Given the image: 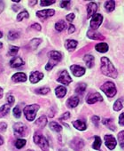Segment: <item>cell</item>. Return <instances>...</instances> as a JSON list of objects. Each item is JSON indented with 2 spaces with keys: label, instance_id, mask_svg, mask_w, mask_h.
Masks as SVG:
<instances>
[{
  "label": "cell",
  "instance_id": "6da1fadb",
  "mask_svg": "<svg viewBox=\"0 0 124 151\" xmlns=\"http://www.w3.org/2000/svg\"><path fill=\"white\" fill-rule=\"evenodd\" d=\"M101 71L102 73L108 78H116L118 76V72L110 60L106 57L101 58Z\"/></svg>",
  "mask_w": 124,
  "mask_h": 151
},
{
  "label": "cell",
  "instance_id": "7a4b0ae2",
  "mask_svg": "<svg viewBox=\"0 0 124 151\" xmlns=\"http://www.w3.org/2000/svg\"><path fill=\"white\" fill-rule=\"evenodd\" d=\"M48 57H49V61L47 63V65L45 66V69L46 70H51L52 69V68L57 65L61 60H62V55L60 52H57V51H51L48 53Z\"/></svg>",
  "mask_w": 124,
  "mask_h": 151
},
{
  "label": "cell",
  "instance_id": "3957f363",
  "mask_svg": "<svg viewBox=\"0 0 124 151\" xmlns=\"http://www.w3.org/2000/svg\"><path fill=\"white\" fill-rule=\"evenodd\" d=\"M34 142L39 146V147L43 151H49V143L46 138L39 132H36L34 134Z\"/></svg>",
  "mask_w": 124,
  "mask_h": 151
},
{
  "label": "cell",
  "instance_id": "277c9868",
  "mask_svg": "<svg viewBox=\"0 0 124 151\" xmlns=\"http://www.w3.org/2000/svg\"><path fill=\"white\" fill-rule=\"evenodd\" d=\"M39 109H40V107L37 104H33V105L26 106L24 108V115H25L26 118L29 122L35 120V117H36V113H37Z\"/></svg>",
  "mask_w": 124,
  "mask_h": 151
},
{
  "label": "cell",
  "instance_id": "5b68a950",
  "mask_svg": "<svg viewBox=\"0 0 124 151\" xmlns=\"http://www.w3.org/2000/svg\"><path fill=\"white\" fill-rule=\"evenodd\" d=\"M100 89L109 98H113L116 94V93H117L115 85L113 82H105L103 86H101Z\"/></svg>",
  "mask_w": 124,
  "mask_h": 151
},
{
  "label": "cell",
  "instance_id": "8992f818",
  "mask_svg": "<svg viewBox=\"0 0 124 151\" xmlns=\"http://www.w3.org/2000/svg\"><path fill=\"white\" fill-rule=\"evenodd\" d=\"M27 131H28V128L23 123H16L14 125V135L18 138H21V137L25 136L27 133Z\"/></svg>",
  "mask_w": 124,
  "mask_h": 151
},
{
  "label": "cell",
  "instance_id": "52a82bcc",
  "mask_svg": "<svg viewBox=\"0 0 124 151\" xmlns=\"http://www.w3.org/2000/svg\"><path fill=\"white\" fill-rule=\"evenodd\" d=\"M57 81L58 83H61L63 85L68 86L73 81V79L70 78V76H69V74H68V72L67 70H62L60 72L59 76H58V78L57 79Z\"/></svg>",
  "mask_w": 124,
  "mask_h": 151
},
{
  "label": "cell",
  "instance_id": "ba28073f",
  "mask_svg": "<svg viewBox=\"0 0 124 151\" xmlns=\"http://www.w3.org/2000/svg\"><path fill=\"white\" fill-rule=\"evenodd\" d=\"M103 22V16L100 14H95L91 21V28L92 30H96L99 28Z\"/></svg>",
  "mask_w": 124,
  "mask_h": 151
},
{
  "label": "cell",
  "instance_id": "9c48e42d",
  "mask_svg": "<svg viewBox=\"0 0 124 151\" xmlns=\"http://www.w3.org/2000/svg\"><path fill=\"white\" fill-rule=\"evenodd\" d=\"M55 14V11L53 9H46V10H42V11H38L36 13V16L38 18H40L41 20L44 21L46 19H48L49 17L53 16Z\"/></svg>",
  "mask_w": 124,
  "mask_h": 151
},
{
  "label": "cell",
  "instance_id": "30bf717a",
  "mask_svg": "<svg viewBox=\"0 0 124 151\" xmlns=\"http://www.w3.org/2000/svg\"><path fill=\"white\" fill-rule=\"evenodd\" d=\"M103 101V97L98 93H91L87 96L86 99V101L89 104H94L98 101Z\"/></svg>",
  "mask_w": 124,
  "mask_h": 151
},
{
  "label": "cell",
  "instance_id": "8fae6325",
  "mask_svg": "<svg viewBox=\"0 0 124 151\" xmlns=\"http://www.w3.org/2000/svg\"><path fill=\"white\" fill-rule=\"evenodd\" d=\"M105 146L109 149L113 150V148H115L116 144H117V141H116L115 138L113 135L106 134V135H105Z\"/></svg>",
  "mask_w": 124,
  "mask_h": 151
},
{
  "label": "cell",
  "instance_id": "7c38bea8",
  "mask_svg": "<svg viewBox=\"0 0 124 151\" xmlns=\"http://www.w3.org/2000/svg\"><path fill=\"white\" fill-rule=\"evenodd\" d=\"M70 146H71V147H72L73 149L78 151V150L82 149V148L84 147V141H83L82 139H80V138H75V139L71 141Z\"/></svg>",
  "mask_w": 124,
  "mask_h": 151
},
{
  "label": "cell",
  "instance_id": "4fadbf2b",
  "mask_svg": "<svg viewBox=\"0 0 124 151\" xmlns=\"http://www.w3.org/2000/svg\"><path fill=\"white\" fill-rule=\"evenodd\" d=\"M70 69L75 77H82L85 74V68L78 65H72L70 67Z\"/></svg>",
  "mask_w": 124,
  "mask_h": 151
},
{
  "label": "cell",
  "instance_id": "5bb4252c",
  "mask_svg": "<svg viewBox=\"0 0 124 151\" xmlns=\"http://www.w3.org/2000/svg\"><path fill=\"white\" fill-rule=\"evenodd\" d=\"M43 74L42 72L39 71H33L30 74V77H29V80L32 84H36L38 83L41 79H43Z\"/></svg>",
  "mask_w": 124,
  "mask_h": 151
},
{
  "label": "cell",
  "instance_id": "9a60e30c",
  "mask_svg": "<svg viewBox=\"0 0 124 151\" xmlns=\"http://www.w3.org/2000/svg\"><path fill=\"white\" fill-rule=\"evenodd\" d=\"M23 65H24V61H23V60L21 57H17L16 56L14 59H12L11 61H10V66L12 68H21Z\"/></svg>",
  "mask_w": 124,
  "mask_h": 151
},
{
  "label": "cell",
  "instance_id": "2e32d148",
  "mask_svg": "<svg viewBox=\"0 0 124 151\" xmlns=\"http://www.w3.org/2000/svg\"><path fill=\"white\" fill-rule=\"evenodd\" d=\"M98 10V6L96 3L94 2H91L89 3V5L87 6V13H88V18H91V16H93L96 12Z\"/></svg>",
  "mask_w": 124,
  "mask_h": 151
},
{
  "label": "cell",
  "instance_id": "e0dca14e",
  "mask_svg": "<svg viewBox=\"0 0 124 151\" xmlns=\"http://www.w3.org/2000/svg\"><path fill=\"white\" fill-rule=\"evenodd\" d=\"M87 36H88L89 38L93 39V40H104L105 39L104 36H102L100 33H98V32H96L95 30H92V29H90L87 32Z\"/></svg>",
  "mask_w": 124,
  "mask_h": 151
},
{
  "label": "cell",
  "instance_id": "ac0fdd59",
  "mask_svg": "<svg viewBox=\"0 0 124 151\" xmlns=\"http://www.w3.org/2000/svg\"><path fill=\"white\" fill-rule=\"evenodd\" d=\"M13 81L16 82V83L25 82V81H27V76H26V74H24L22 72L16 73L13 76Z\"/></svg>",
  "mask_w": 124,
  "mask_h": 151
},
{
  "label": "cell",
  "instance_id": "d6986e66",
  "mask_svg": "<svg viewBox=\"0 0 124 151\" xmlns=\"http://www.w3.org/2000/svg\"><path fill=\"white\" fill-rule=\"evenodd\" d=\"M78 104H79V98L77 96L70 97L67 101V106L68 108H76Z\"/></svg>",
  "mask_w": 124,
  "mask_h": 151
},
{
  "label": "cell",
  "instance_id": "ffe728a7",
  "mask_svg": "<svg viewBox=\"0 0 124 151\" xmlns=\"http://www.w3.org/2000/svg\"><path fill=\"white\" fill-rule=\"evenodd\" d=\"M73 125L75 126V128H76L79 131H84L87 128L86 123L83 120H76L73 122Z\"/></svg>",
  "mask_w": 124,
  "mask_h": 151
},
{
  "label": "cell",
  "instance_id": "44dd1931",
  "mask_svg": "<svg viewBox=\"0 0 124 151\" xmlns=\"http://www.w3.org/2000/svg\"><path fill=\"white\" fill-rule=\"evenodd\" d=\"M55 93L58 98H63L67 94V89L64 86H59L55 89Z\"/></svg>",
  "mask_w": 124,
  "mask_h": 151
},
{
  "label": "cell",
  "instance_id": "7402d4cb",
  "mask_svg": "<svg viewBox=\"0 0 124 151\" xmlns=\"http://www.w3.org/2000/svg\"><path fill=\"white\" fill-rule=\"evenodd\" d=\"M77 44H78L77 41L73 40V39H68V40L66 41L65 46H66V48H67L68 51H73V50H75V49L76 48Z\"/></svg>",
  "mask_w": 124,
  "mask_h": 151
},
{
  "label": "cell",
  "instance_id": "603a6c76",
  "mask_svg": "<svg viewBox=\"0 0 124 151\" xmlns=\"http://www.w3.org/2000/svg\"><path fill=\"white\" fill-rule=\"evenodd\" d=\"M83 60L86 64V66L89 68H91L94 66V57L91 54H87L83 57Z\"/></svg>",
  "mask_w": 124,
  "mask_h": 151
},
{
  "label": "cell",
  "instance_id": "cb8c5ba5",
  "mask_svg": "<svg viewBox=\"0 0 124 151\" xmlns=\"http://www.w3.org/2000/svg\"><path fill=\"white\" fill-rule=\"evenodd\" d=\"M108 45L105 44V43H98V45H96L95 46V49L99 52H106L108 51Z\"/></svg>",
  "mask_w": 124,
  "mask_h": 151
},
{
  "label": "cell",
  "instance_id": "d4e9b609",
  "mask_svg": "<svg viewBox=\"0 0 124 151\" xmlns=\"http://www.w3.org/2000/svg\"><path fill=\"white\" fill-rule=\"evenodd\" d=\"M102 123L105 125V126H107L109 129H111L112 131H115L116 130V127H115V125L113 124V120L112 119V118H105V119H103L102 120Z\"/></svg>",
  "mask_w": 124,
  "mask_h": 151
},
{
  "label": "cell",
  "instance_id": "484cf974",
  "mask_svg": "<svg viewBox=\"0 0 124 151\" xmlns=\"http://www.w3.org/2000/svg\"><path fill=\"white\" fill-rule=\"evenodd\" d=\"M115 8V2L113 1V0H109V1H105V9L106 10V12L111 13L114 10Z\"/></svg>",
  "mask_w": 124,
  "mask_h": 151
},
{
  "label": "cell",
  "instance_id": "4316f807",
  "mask_svg": "<svg viewBox=\"0 0 124 151\" xmlns=\"http://www.w3.org/2000/svg\"><path fill=\"white\" fill-rule=\"evenodd\" d=\"M35 124L37 125V126H39L40 128H43V127L47 124V118H46V116H40V117L35 122Z\"/></svg>",
  "mask_w": 124,
  "mask_h": 151
},
{
  "label": "cell",
  "instance_id": "83f0119b",
  "mask_svg": "<svg viewBox=\"0 0 124 151\" xmlns=\"http://www.w3.org/2000/svg\"><path fill=\"white\" fill-rule=\"evenodd\" d=\"M41 43H42V40H41L40 38H34V39H32V40L29 42V48H30L31 50H35V49H36V48L38 47V45H39Z\"/></svg>",
  "mask_w": 124,
  "mask_h": 151
},
{
  "label": "cell",
  "instance_id": "f1b7e54d",
  "mask_svg": "<svg viewBox=\"0 0 124 151\" xmlns=\"http://www.w3.org/2000/svg\"><path fill=\"white\" fill-rule=\"evenodd\" d=\"M67 27V24L64 21H58L56 24H55V29L57 31H63Z\"/></svg>",
  "mask_w": 124,
  "mask_h": 151
},
{
  "label": "cell",
  "instance_id": "f546056e",
  "mask_svg": "<svg viewBox=\"0 0 124 151\" xmlns=\"http://www.w3.org/2000/svg\"><path fill=\"white\" fill-rule=\"evenodd\" d=\"M10 110V105H3L2 107H0V117L5 116Z\"/></svg>",
  "mask_w": 124,
  "mask_h": 151
},
{
  "label": "cell",
  "instance_id": "4dcf8cb0",
  "mask_svg": "<svg viewBox=\"0 0 124 151\" xmlns=\"http://www.w3.org/2000/svg\"><path fill=\"white\" fill-rule=\"evenodd\" d=\"M50 128H51L52 131L57 132H60V131L62 130L61 125L58 124L56 123V122H51V123H50Z\"/></svg>",
  "mask_w": 124,
  "mask_h": 151
},
{
  "label": "cell",
  "instance_id": "1f68e13d",
  "mask_svg": "<svg viewBox=\"0 0 124 151\" xmlns=\"http://www.w3.org/2000/svg\"><path fill=\"white\" fill-rule=\"evenodd\" d=\"M86 87H87V86L85 84H83V83L82 84H79L76 86V93H78V94H83L85 92Z\"/></svg>",
  "mask_w": 124,
  "mask_h": 151
},
{
  "label": "cell",
  "instance_id": "d6a6232c",
  "mask_svg": "<svg viewBox=\"0 0 124 151\" xmlns=\"http://www.w3.org/2000/svg\"><path fill=\"white\" fill-rule=\"evenodd\" d=\"M123 107V102H122V99H118L113 105V109L115 111H120Z\"/></svg>",
  "mask_w": 124,
  "mask_h": 151
},
{
  "label": "cell",
  "instance_id": "836d02e7",
  "mask_svg": "<svg viewBox=\"0 0 124 151\" xmlns=\"http://www.w3.org/2000/svg\"><path fill=\"white\" fill-rule=\"evenodd\" d=\"M101 144H102V141H101V139H100V137H98V136H95V141H94V143L92 144V147L94 148V149H99L100 148V147H101Z\"/></svg>",
  "mask_w": 124,
  "mask_h": 151
},
{
  "label": "cell",
  "instance_id": "e575fe53",
  "mask_svg": "<svg viewBox=\"0 0 124 151\" xmlns=\"http://www.w3.org/2000/svg\"><path fill=\"white\" fill-rule=\"evenodd\" d=\"M20 37V33L16 30H11L8 33V38L11 40H15Z\"/></svg>",
  "mask_w": 124,
  "mask_h": 151
},
{
  "label": "cell",
  "instance_id": "d590c367",
  "mask_svg": "<svg viewBox=\"0 0 124 151\" xmlns=\"http://www.w3.org/2000/svg\"><path fill=\"white\" fill-rule=\"evenodd\" d=\"M29 17V13H28L27 11H23V12H21V13H20V14H18V16H17V21H18V22H21V21H22L23 19H28Z\"/></svg>",
  "mask_w": 124,
  "mask_h": 151
},
{
  "label": "cell",
  "instance_id": "8d00e7d4",
  "mask_svg": "<svg viewBox=\"0 0 124 151\" xmlns=\"http://www.w3.org/2000/svg\"><path fill=\"white\" fill-rule=\"evenodd\" d=\"M19 47H17V46H10V48H9V52H8V55H10V56H14V55H16L17 54V52H19Z\"/></svg>",
  "mask_w": 124,
  "mask_h": 151
},
{
  "label": "cell",
  "instance_id": "74e56055",
  "mask_svg": "<svg viewBox=\"0 0 124 151\" xmlns=\"http://www.w3.org/2000/svg\"><path fill=\"white\" fill-rule=\"evenodd\" d=\"M35 92H36L37 94H42V95H44V94H47V93L50 92V88H49V87H43V88L36 89Z\"/></svg>",
  "mask_w": 124,
  "mask_h": 151
},
{
  "label": "cell",
  "instance_id": "f35d334b",
  "mask_svg": "<svg viewBox=\"0 0 124 151\" xmlns=\"http://www.w3.org/2000/svg\"><path fill=\"white\" fill-rule=\"evenodd\" d=\"M25 145H26V139H19L15 142V147L19 149L22 148Z\"/></svg>",
  "mask_w": 124,
  "mask_h": 151
},
{
  "label": "cell",
  "instance_id": "ab89813d",
  "mask_svg": "<svg viewBox=\"0 0 124 151\" xmlns=\"http://www.w3.org/2000/svg\"><path fill=\"white\" fill-rule=\"evenodd\" d=\"M118 140H119L120 147H124V131H121V132H119V134H118Z\"/></svg>",
  "mask_w": 124,
  "mask_h": 151
},
{
  "label": "cell",
  "instance_id": "60d3db41",
  "mask_svg": "<svg viewBox=\"0 0 124 151\" xmlns=\"http://www.w3.org/2000/svg\"><path fill=\"white\" fill-rule=\"evenodd\" d=\"M14 116L16 117V118H20L21 117V109H20V107L19 106H16L14 109Z\"/></svg>",
  "mask_w": 124,
  "mask_h": 151
},
{
  "label": "cell",
  "instance_id": "b9f144b4",
  "mask_svg": "<svg viewBox=\"0 0 124 151\" xmlns=\"http://www.w3.org/2000/svg\"><path fill=\"white\" fill-rule=\"evenodd\" d=\"M54 3H55V1H46V0H42V1L40 2L42 6H51Z\"/></svg>",
  "mask_w": 124,
  "mask_h": 151
},
{
  "label": "cell",
  "instance_id": "7bdbcfd3",
  "mask_svg": "<svg viewBox=\"0 0 124 151\" xmlns=\"http://www.w3.org/2000/svg\"><path fill=\"white\" fill-rule=\"evenodd\" d=\"M69 117H70V113H69V112H66V113H64L63 115H62V116L59 117V120H61V121H63V120H68Z\"/></svg>",
  "mask_w": 124,
  "mask_h": 151
},
{
  "label": "cell",
  "instance_id": "ee69618b",
  "mask_svg": "<svg viewBox=\"0 0 124 151\" xmlns=\"http://www.w3.org/2000/svg\"><path fill=\"white\" fill-rule=\"evenodd\" d=\"M70 4H71L70 1H62L60 3V6L62 8H68V6H70Z\"/></svg>",
  "mask_w": 124,
  "mask_h": 151
},
{
  "label": "cell",
  "instance_id": "f6af8a7d",
  "mask_svg": "<svg viewBox=\"0 0 124 151\" xmlns=\"http://www.w3.org/2000/svg\"><path fill=\"white\" fill-rule=\"evenodd\" d=\"M66 19H67V21H68L69 22H72L74 21V19H75V14H69L68 15H67Z\"/></svg>",
  "mask_w": 124,
  "mask_h": 151
},
{
  "label": "cell",
  "instance_id": "bcb514c9",
  "mask_svg": "<svg viewBox=\"0 0 124 151\" xmlns=\"http://www.w3.org/2000/svg\"><path fill=\"white\" fill-rule=\"evenodd\" d=\"M92 122H93V124H94L96 126H98V123H99V117H98V116H94L92 117Z\"/></svg>",
  "mask_w": 124,
  "mask_h": 151
},
{
  "label": "cell",
  "instance_id": "7dc6e473",
  "mask_svg": "<svg viewBox=\"0 0 124 151\" xmlns=\"http://www.w3.org/2000/svg\"><path fill=\"white\" fill-rule=\"evenodd\" d=\"M119 124L120 125H123L124 126V113L120 114V116H119Z\"/></svg>",
  "mask_w": 124,
  "mask_h": 151
},
{
  "label": "cell",
  "instance_id": "c3c4849f",
  "mask_svg": "<svg viewBox=\"0 0 124 151\" xmlns=\"http://www.w3.org/2000/svg\"><path fill=\"white\" fill-rule=\"evenodd\" d=\"M7 128V124L6 123H0V132H5Z\"/></svg>",
  "mask_w": 124,
  "mask_h": 151
},
{
  "label": "cell",
  "instance_id": "681fc988",
  "mask_svg": "<svg viewBox=\"0 0 124 151\" xmlns=\"http://www.w3.org/2000/svg\"><path fill=\"white\" fill-rule=\"evenodd\" d=\"M7 101H8V105H13L14 103V96H8L7 97Z\"/></svg>",
  "mask_w": 124,
  "mask_h": 151
},
{
  "label": "cell",
  "instance_id": "f907efd6",
  "mask_svg": "<svg viewBox=\"0 0 124 151\" xmlns=\"http://www.w3.org/2000/svg\"><path fill=\"white\" fill-rule=\"evenodd\" d=\"M30 28H32V29H36V30H38V31H40L41 29H42V28H41V26L39 25V24H37V23H35V24H33Z\"/></svg>",
  "mask_w": 124,
  "mask_h": 151
},
{
  "label": "cell",
  "instance_id": "816d5d0a",
  "mask_svg": "<svg viewBox=\"0 0 124 151\" xmlns=\"http://www.w3.org/2000/svg\"><path fill=\"white\" fill-rule=\"evenodd\" d=\"M76 31V28H75V26L74 25H70L69 26V28H68V33L69 34H72V33H74Z\"/></svg>",
  "mask_w": 124,
  "mask_h": 151
},
{
  "label": "cell",
  "instance_id": "f5cc1de1",
  "mask_svg": "<svg viewBox=\"0 0 124 151\" xmlns=\"http://www.w3.org/2000/svg\"><path fill=\"white\" fill-rule=\"evenodd\" d=\"M4 8H5V4L3 2H0V14L3 12Z\"/></svg>",
  "mask_w": 124,
  "mask_h": 151
},
{
  "label": "cell",
  "instance_id": "db71d44e",
  "mask_svg": "<svg viewBox=\"0 0 124 151\" xmlns=\"http://www.w3.org/2000/svg\"><path fill=\"white\" fill-rule=\"evenodd\" d=\"M4 68H3V63H2V59L0 58V73L3 71Z\"/></svg>",
  "mask_w": 124,
  "mask_h": 151
},
{
  "label": "cell",
  "instance_id": "11a10c76",
  "mask_svg": "<svg viewBox=\"0 0 124 151\" xmlns=\"http://www.w3.org/2000/svg\"><path fill=\"white\" fill-rule=\"evenodd\" d=\"M36 3H37V1H36V0H35V1H29V4L30 6H33L36 5Z\"/></svg>",
  "mask_w": 124,
  "mask_h": 151
},
{
  "label": "cell",
  "instance_id": "9f6ffc18",
  "mask_svg": "<svg viewBox=\"0 0 124 151\" xmlns=\"http://www.w3.org/2000/svg\"><path fill=\"white\" fill-rule=\"evenodd\" d=\"M3 97V89L0 87V99Z\"/></svg>",
  "mask_w": 124,
  "mask_h": 151
},
{
  "label": "cell",
  "instance_id": "6f0895ef",
  "mask_svg": "<svg viewBox=\"0 0 124 151\" xmlns=\"http://www.w3.org/2000/svg\"><path fill=\"white\" fill-rule=\"evenodd\" d=\"M3 143H4V139L1 136H0V145H2Z\"/></svg>",
  "mask_w": 124,
  "mask_h": 151
},
{
  "label": "cell",
  "instance_id": "680465c9",
  "mask_svg": "<svg viewBox=\"0 0 124 151\" xmlns=\"http://www.w3.org/2000/svg\"><path fill=\"white\" fill-rule=\"evenodd\" d=\"M1 37H3V33L0 31V38H1Z\"/></svg>",
  "mask_w": 124,
  "mask_h": 151
},
{
  "label": "cell",
  "instance_id": "91938a15",
  "mask_svg": "<svg viewBox=\"0 0 124 151\" xmlns=\"http://www.w3.org/2000/svg\"><path fill=\"white\" fill-rule=\"evenodd\" d=\"M2 47H3V44H2L1 42H0V49H1Z\"/></svg>",
  "mask_w": 124,
  "mask_h": 151
},
{
  "label": "cell",
  "instance_id": "94428289",
  "mask_svg": "<svg viewBox=\"0 0 124 151\" xmlns=\"http://www.w3.org/2000/svg\"><path fill=\"white\" fill-rule=\"evenodd\" d=\"M29 151H33V150H29Z\"/></svg>",
  "mask_w": 124,
  "mask_h": 151
}]
</instances>
